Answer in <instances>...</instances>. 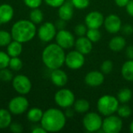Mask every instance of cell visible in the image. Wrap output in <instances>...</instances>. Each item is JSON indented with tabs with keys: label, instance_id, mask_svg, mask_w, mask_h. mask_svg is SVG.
<instances>
[{
	"label": "cell",
	"instance_id": "cell-42",
	"mask_svg": "<svg viewBox=\"0 0 133 133\" xmlns=\"http://www.w3.org/2000/svg\"><path fill=\"white\" fill-rule=\"evenodd\" d=\"M125 55L129 59H133V45H129L127 47Z\"/></svg>",
	"mask_w": 133,
	"mask_h": 133
},
{
	"label": "cell",
	"instance_id": "cell-10",
	"mask_svg": "<svg viewBox=\"0 0 133 133\" xmlns=\"http://www.w3.org/2000/svg\"><path fill=\"white\" fill-rule=\"evenodd\" d=\"M55 25L51 22L44 23L37 30V36L43 42H50L52 41L57 34Z\"/></svg>",
	"mask_w": 133,
	"mask_h": 133
},
{
	"label": "cell",
	"instance_id": "cell-2",
	"mask_svg": "<svg viewBox=\"0 0 133 133\" xmlns=\"http://www.w3.org/2000/svg\"><path fill=\"white\" fill-rule=\"evenodd\" d=\"M65 54L64 49L58 44H50L42 52V61L45 66L51 69H60L65 63Z\"/></svg>",
	"mask_w": 133,
	"mask_h": 133
},
{
	"label": "cell",
	"instance_id": "cell-5",
	"mask_svg": "<svg viewBox=\"0 0 133 133\" xmlns=\"http://www.w3.org/2000/svg\"><path fill=\"white\" fill-rule=\"evenodd\" d=\"M55 101L56 104L62 108H67L73 105L75 102V95L69 89H62L55 94Z\"/></svg>",
	"mask_w": 133,
	"mask_h": 133
},
{
	"label": "cell",
	"instance_id": "cell-41",
	"mask_svg": "<svg viewBox=\"0 0 133 133\" xmlns=\"http://www.w3.org/2000/svg\"><path fill=\"white\" fill-rule=\"evenodd\" d=\"M65 22L66 21H65V20H63L62 19H59L58 20L56 21V23L55 25V26H56L57 29H58V30H63V29H65V27L66 26Z\"/></svg>",
	"mask_w": 133,
	"mask_h": 133
},
{
	"label": "cell",
	"instance_id": "cell-33",
	"mask_svg": "<svg viewBox=\"0 0 133 133\" xmlns=\"http://www.w3.org/2000/svg\"><path fill=\"white\" fill-rule=\"evenodd\" d=\"M9 60L10 56L7 53L0 51V69L9 67Z\"/></svg>",
	"mask_w": 133,
	"mask_h": 133
},
{
	"label": "cell",
	"instance_id": "cell-43",
	"mask_svg": "<svg viewBox=\"0 0 133 133\" xmlns=\"http://www.w3.org/2000/svg\"><path fill=\"white\" fill-rule=\"evenodd\" d=\"M125 7H126V11L129 13V15L133 17V0H130Z\"/></svg>",
	"mask_w": 133,
	"mask_h": 133
},
{
	"label": "cell",
	"instance_id": "cell-3",
	"mask_svg": "<svg viewBox=\"0 0 133 133\" xmlns=\"http://www.w3.org/2000/svg\"><path fill=\"white\" fill-rule=\"evenodd\" d=\"M36 34V24L27 19H20L16 22L11 29L12 40L20 43H26L31 41L35 37Z\"/></svg>",
	"mask_w": 133,
	"mask_h": 133
},
{
	"label": "cell",
	"instance_id": "cell-11",
	"mask_svg": "<svg viewBox=\"0 0 133 133\" xmlns=\"http://www.w3.org/2000/svg\"><path fill=\"white\" fill-rule=\"evenodd\" d=\"M65 63L67 67L71 69H79L83 67L85 63L84 55H83L77 50L72 51L65 55Z\"/></svg>",
	"mask_w": 133,
	"mask_h": 133
},
{
	"label": "cell",
	"instance_id": "cell-22",
	"mask_svg": "<svg viewBox=\"0 0 133 133\" xmlns=\"http://www.w3.org/2000/svg\"><path fill=\"white\" fill-rule=\"evenodd\" d=\"M122 75L127 81H133V59L126 61L122 67Z\"/></svg>",
	"mask_w": 133,
	"mask_h": 133
},
{
	"label": "cell",
	"instance_id": "cell-26",
	"mask_svg": "<svg viewBox=\"0 0 133 133\" xmlns=\"http://www.w3.org/2000/svg\"><path fill=\"white\" fill-rule=\"evenodd\" d=\"M132 97V92L129 88H123L122 89L118 94V100L122 104L128 103Z\"/></svg>",
	"mask_w": 133,
	"mask_h": 133
},
{
	"label": "cell",
	"instance_id": "cell-25",
	"mask_svg": "<svg viewBox=\"0 0 133 133\" xmlns=\"http://www.w3.org/2000/svg\"><path fill=\"white\" fill-rule=\"evenodd\" d=\"M73 105L75 111L78 113H86L90 109V103L85 99H79L75 101Z\"/></svg>",
	"mask_w": 133,
	"mask_h": 133
},
{
	"label": "cell",
	"instance_id": "cell-35",
	"mask_svg": "<svg viewBox=\"0 0 133 133\" xmlns=\"http://www.w3.org/2000/svg\"><path fill=\"white\" fill-rule=\"evenodd\" d=\"M74 8L77 9H84L90 5V0H71Z\"/></svg>",
	"mask_w": 133,
	"mask_h": 133
},
{
	"label": "cell",
	"instance_id": "cell-12",
	"mask_svg": "<svg viewBox=\"0 0 133 133\" xmlns=\"http://www.w3.org/2000/svg\"><path fill=\"white\" fill-rule=\"evenodd\" d=\"M56 44L63 49H69L75 45V38L73 34L65 29L59 30L55 36Z\"/></svg>",
	"mask_w": 133,
	"mask_h": 133
},
{
	"label": "cell",
	"instance_id": "cell-19",
	"mask_svg": "<svg viewBox=\"0 0 133 133\" xmlns=\"http://www.w3.org/2000/svg\"><path fill=\"white\" fill-rule=\"evenodd\" d=\"M14 11L9 4H2L0 5V24H5L12 20Z\"/></svg>",
	"mask_w": 133,
	"mask_h": 133
},
{
	"label": "cell",
	"instance_id": "cell-46",
	"mask_svg": "<svg viewBox=\"0 0 133 133\" xmlns=\"http://www.w3.org/2000/svg\"><path fill=\"white\" fill-rule=\"evenodd\" d=\"M130 0H115L116 5L119 7H125Z\"/></svg>",
	"mask_w": 133,
	"mask_h": 133
},
{
	"label": "cell",
	"instance_id": "cell-6",
	"mask_svg": "<svg viewBox=\"0 0 133 133\" xmlns=\"http://www.w3.org/2000/svg\"><path fill=\"white\" fill-rule=\"evenodd\" d=\"M102 123L103 121L101 115L95 112L87 113L83 119V126L89 132H98L101 129Z\"/></svg>",
	"mask_w": 133,
	"mask_h": 133
},
{
	"label": "cell",
	"instance_id": "cell-16",
	"mask_svg": "<svg viewBox=\"0 0 133 133\" xmlns=\"http://www.w3.org/2000/svg\"><path fill=\"white\" fill-rule=\"evenodd\" d=\"M58 13L60 19L65 21L70 20L74 14V6L71 0L65 1L61 6H59Z\"/></svg>",
	"mask_w": 133,
	"mask_h": 133
},
{
	"label": "cell",
	"instance_id": "cell-23",
	"mask_svg": "<svg viewBox=\"0 0 133 133\" xmlns=\"http://www.w3.org/2000/svg\"><path fill=\"white\" fill-rule=\"evenodd\" d=\"M12 123V114L9 110L0 109V129L9 128Z\"/></svg>",
	"mask_w": 133,
	"mask_h": 133
},
{
	"label": "cell",
	"instance_id": "cell-14",
	"mask_svg": "<svg viewBox=\"0 0 133 133\" xmlns=\"http://www.w3.org/2000/svg\"><path fill=\"white\" fill-rule=\"evenodd\" d=\"M105 29L111 34H116L122 29V20L115 14H111L104 19V22Z\"/></svg>",
	"mask_w": 133,
	"mask_h": 133
},
{
	"label": "cell",
	"instance_id": "cell-40",
	"mask_svg": "<svg viewBox=\"0 0 133 133\" xmlns=\"http://www.w3.org/2000/svg\"><path fill=\"white\" fill-rule=\"evenodd\" d=\"M122 28V32L125 35H131L133 33V26L130 24H125Z\"/></svg>",
	"mask_w": 133,
	"mask_h": 133
},
{
	"label": "cell",
	"instance_id": "cell-7",
	"mask_svg": "<svg viewBox=\"0 0 133 133\" xmlns=\"http://www.w3.org/2000/svg\"><path fill=\"white\" fill-rule=\"evenodd\" d=\"M29 108V101L23 96H18L10 100L8 104V110L12 115H20L26 112Z\"/></svg>",
	"mask_w": 133,
	"mask_h": 133
},
{
	"label": "cell",
	"instance_id": "cell-44",
	"mask_svg": "<svg viewBox=\"0 0 133 133\" xmlns=\"http://www.w3.org/2000/svg\"><path fill=\"white\" fill-rule=\"evenodd\" d=\"M74 113H75V110L74 108H71V107L69 108H67L66 110H65V117L67 118H72L74 116Z\"/></svg>",
	"mask_w": 133,
	"mask_h": 133
},
{
	"label": "cell",
	"instance_id": "cell-20",
	"mask_svg": "<svg viewBox=\"0 0 133 133\" xmlns=\"http://www.w3.org/2000/svg\"><path fill=\"white\" fill-rule=\"evenodd\" d=\"M126 45L125 39L122 36H115L109 41V48L111 51L118 52L122 51Z\"/></svg>",
	"mask_w": 133,
	"mask_h": 133
},
{
	"label": "cell",
	"instance_id": "cell-30",
	"mask_svg": "<svg viewBox=\"0 0 133 133\" xmlns=\"http://www.w3.org/2000/svg\"><path fill=\"white\" fill-rule=\"evenodd\" d=\"M11 33H9L5 30H0V47L7 46L12 41Z\"/></svg>",
	"mask_w": 133,
	"mask_h": 133
},
{
	"label": "cell",
	"instance_id": "cell-45",
	"mask_svg": "<svg viewBox=\"0 0 133 133\" xmlns=\"http://www.w3.org/2000/svg\"><path fill=\"white\" fill-rule=\"evenodd\" d=\"M32 133H46L47 131L41 125V126H35L32 129Z\"/></svg>",
	"mask_w": 133,
	"mask_h": 133
},
{
	"label": "cell",
	"instance_id": "cell-27",
	"mask_svg": "<svg viewBox=\"0 0 133 133\" xmlns=\"http://www.w3.org/2000/svg\"><path fill=\"white\" fill-rule=\"evenodd\" d=\"M43 19H44L43 12L38 8L32 9V10L30 12V20L33 22L34 24H39L43 21Z\"/></svg>",
	"mask_w": 133,
	"mask_h": 133
},
{
	"label": "cell",
	"instance_id": "cell-47",
	"mask_svg": "<svg viewBox=\"0 0 133 133\" xmlns=\"http://www.w3.org/2000/svg\"><path fill=\"white\" fill-rule=\"evenodd\" d=\"M129 129H130V132L132 133H133V122H132V123L130 124Z\"/></svg>",
	"mask_w": 133,
	"mask_h": 133
},
{
	"label": "cell",
	"instance_id": "cell-34",
	"mask_svg": "<svg viewBox=\"0 0 133 133\" xmlns=\"http://www.w3.org/2000/svg\"><path fill=\"white\" fill-rule=\"evenodd\" d=\"M113 68H114L113 62L110 60H106V61L103 62V63L101 64V71L104 74H109L113 70Z\"/></svg>",
	"mask_w": 133,
	"mask_h": 133
},
{
	"label": "cell",
	"instance_id": "cell-38",
	"mask_svg": "<svg viewBox=\"0 0 133 133\" xmlns=\"http://www.w3.org/2000/svg\"><path fill=\"white\" fill-rule=\"evenodd\" d=\"M9 128V130L13 133H21L23 130L22 125L17 122H12Z\"/></svg>",
	"mask_w": 133,
	"mask_h": 133
},
{
	"label": "cell",
	"instance_id": "cell-13",
	"mask_svg": "<svg viewBox=\"0 0 133 133\" xmlns=\"http://www.w3.org/2000/svg\"><path fill=\"white\" fill-rule=\"evenodd\" d=\"M104 22V16L98 11H93L89 12L85 18V23L88 28L99 29Z\"/></svg>",
	"mask_w": 133,
	"mask_h": 133
},
{
	"label": "cell",
	"instance_id": "cell-17",
	"mask_svg": "<svg viewBox=\"0 0 133 133\" xmlns=\"http://www.w3.org/2000/svg\"><path fill=\"white\" fill-rule=\"evenodd\" d=\"M51 80L56 87H62L68 82V76L63 70L60 69H53L51 73Z\"/></svg>",
	"mask_w": 133,
	"mask_h": 133
},
{
	"label": "cell",
	"instance_id": "cell-37",
	"mask_svg": "<svg viewBox=\"0 0 133 133\" xmlns=\"http://www.w3.org/2000/svg\"><path fill=\"white\" fill-rule=\"evenodd\" d=\"M42 1L43 0H23V2L27 7L30 9H36L41 5Z\"/></svg>",
	"mask_w": 133,
	"mask_h": 133
},
{
	"label": "cell",
	"instance_id": "cell-4",
	"mask_svg": "<svg viewBox=\"0 0 133 133\" xmlns=\"http://www.w3.org/2000/svg\"><path fill=\"white\" fill-rule=\"evenodd\" d=\"M118 107L119 101L118 98L112 95H104L100 97L97 101L98 111L104 116H109L115 114Z\"/></svg>",
	"mask_w": 133,
	"mask_h": 133
},
{
	"label": "cell",
	"instance_id": "cell-32",
	"mask_svg": "<svg viewBox=\"0 0 133 133\" xmlns=\"http://www.w3.org/2000/svg\"><path fill=\"white\" fill-rule=\"evenodd\" d=\"M13 74L11 71V69L5 68L0 69V79L4 82H9L12 80L13 79Z\"/></svg>",
	"mask_w": 133,
	"mask_h": 133
},
{
	"label": "cell",
	"instance_id": "cell-29",
	"mask_svg": "<svg viewBox=\"0 0 133 133\" xmlns=\"http://www.w3.org/2000/svg\"><path fill=\"white\" fill-rule=\"evenodd\" d=\"M9 67L12 71L17 72L23 68V62L19 57H11L9 63Z\"/></svg>",
	"mask_w": 133,
	"mask_h": 133
},
{
	"label": "cell",
	"instance_id": "cell-21",
	"mask_svg": "<svg viewBox=\"0 0 133 133\" xmlns=\"http://www.w3.org/2000/svg\"><path fill=\"white\" fill-rule=\"evenodd\" d=\"M23 51L22 43L15 40L12 41L7 45V54L11 57H19Z\"/></svg>",
	"mask_w": 133,
	"mask_h": 133
},
{
	"label": "cell",
	"instance_id": "cell-9",
	"mask_svg": "<svg viewBox=\"0 0 133 133\" xmlns=\"http://www.w3.org/2000/svg\"><path fill=\"white\" fill-rule=\"evenodd\" d=\"M122 125L123 123L121 117L111 115L107 116L103 121L101 129L105 133H118L122 130Z\"/></svg>",
	"mask_w": 133,
	"mask_h": 133
},
{
	"label": "cell",
	"instance_id": "cell-1",
	"mask_svg": "<svg viewBox=\"0 0 133 133\" xmlns=\"http://www.w3.org/2000/svg\"><path fill=\"white\" fill-rule=\"evenodd\" d=\"M41 125L47 132H57L61 131L65 125L66 117L65 113L57 108H49L43 114Z\"/></svg>",
	"mask_w": 133,
	"mask_h": 133
},
{
	"label": "cell",
	"instance_id": "cell-39",
	"mask_svg": "<svg viewBox=\"0 0 133 133\" xmlns=\"http://www.w3.org/2000/svg\"><path fill=\"white\" fill-rule=\"evenodd\" d=\"M44 2L48 5L51 7L58 8L65 2V0H44Z\"/></svg>",
	"mask_w": 133,
	"mask_h": 133
},
{
	"label": "cell",
	"instance_id": "cell-36",
	"mask_svg": "<svg viewBox=\"0 0 133 133\" xmlns=\"http://www.w3.org/2000/svg\"><path fill=\"white\" fill-rule=\"evenodd\" d=\"M87 25H84V24H78L75 26V29H74V31H75V34L76 35H78L79 37H83L84 35L87 34Z\"/></svg>",
	"mask_w": 133,
	"mask_h": 133
},
{
	"label": "cell",
	"instance_id": "cell-15",
	"mask_svg": "<svg viewBox=\"0 0 133 133\" xmlns=\"http://www.w3.org/2000/svg\"><path fill=\"white\" fill-rule=\"evenodd\" d=\"M104 81V73L99 71H91L85 76V83L87 85L93 87L101 86Z\"/></svg>",
	"mask_w": 133,
	"mask_h": 133
},
{
	"label": "cell",
	"instance_id": "cell-31",
	"mask_svg": "<svg viewBox=\"0 0 133 133\" xmlns=\"http://www.w3.org/2000/svg\"><path fill=\"white\" fill-rule=\"evenodd\" d=\"M117 112H118V116L121 118H129L131 116L132 111V108L129 105L123 104L122 106L118 107Z\"/></svg>",
	"mask_w": 133,
	"mask_h": 133
},
{
	"label": "cell",
	"instance_id": "cell-18",
	"mask_svg": "<svg viewBox=\"0 0 133 133\" xmlns=\"http://www.w3.org/2000/svg\"><path fill=\"white\" fill-rule=\"evenodd\" d=\"M76 49L82 53L83 55H87L91 52L93 48L92 42L87 38L83 37H79L75 42Z\"/></svg>",
	"mask_w": 133,
	"mask_h": 133
},
{
	"label": "cell",
	"instance_id": "cell-8",
	"mask_svg": "<svg viewBox=\"0 0 133 133\" xmlns=\"http://www.w3.org/2000/svg\"><path fill=\"white\" fill-rule=\"evenodd\" d=\"M12 81L13 89L21 95L27 94L31 90L32 83L26 76L22 74L16 75L13 77Z\"/></svg>",
	"mask_w": 133,
	"mask_h": 133
},
{
	"label": "cell",
	"instance_id": "cell-28",
	"mask_svg": "<svg viewBox=\"0 0 133 133\" xmlns=\"http://www.w3.org/2000/svg\"><path fill=\"white\" fill-rule=\"evenodd\" d=\"M87 37L92 42H98L101 38V34L99 29L97 28H89L87 32Z\"/></svg>",
	"mask_w": 133,
	"mask_h": 133
},
{
	"label": "cell",
	"instance_id": "cell-24",
	"mask_svg": "<svg viewBox=\"0 0 133 133\" xmlns=\"http://www.w3.org/2000/svg\"><path fill=\"white\" fill-rule=\"evenodd\" d=\"M43 111L41 108H30L26 115V118L28 119V121L34 122V123H37V122H40L42 117H43Z\"/></svg>",
	"mask_w": 133,
	"mask_h": 133
}]
</instances>
